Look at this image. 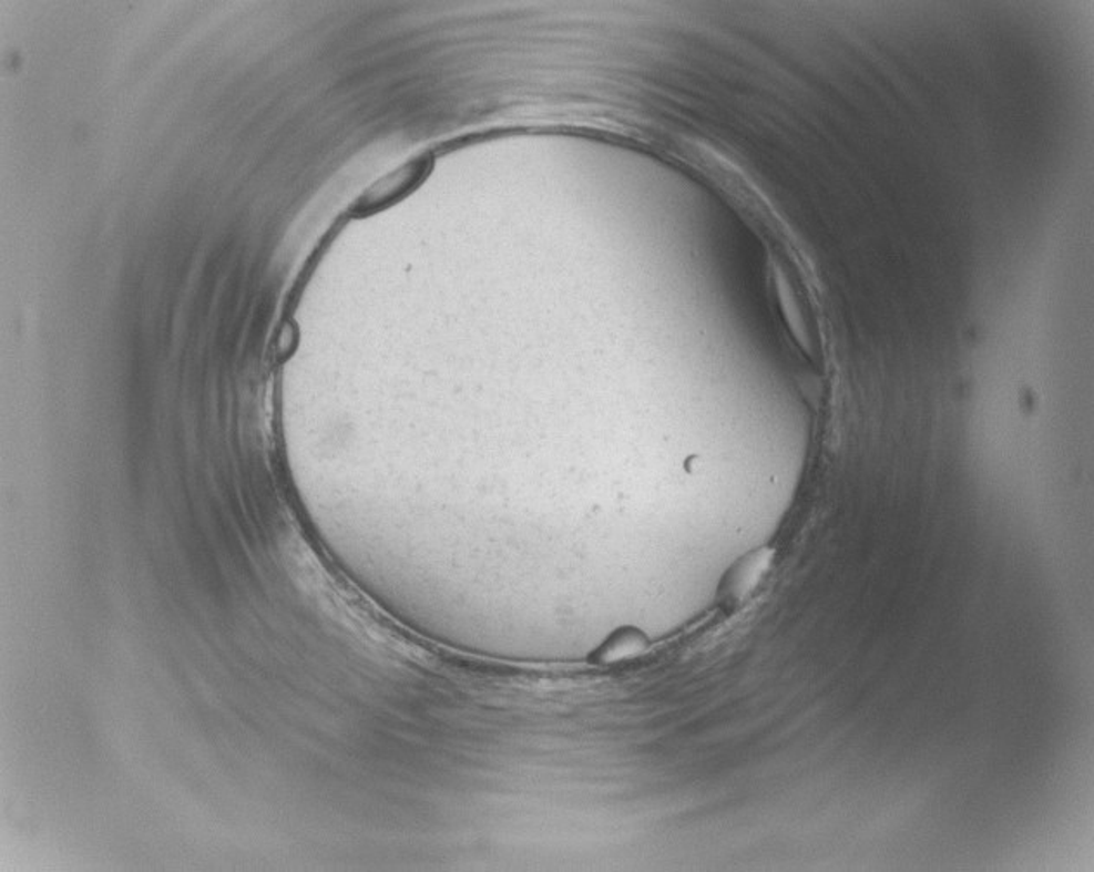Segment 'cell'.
<instances>
[{"label": "cell", "mask_w": 1094, "mask_h": 872, "mask_svg": "<svg viewBox=\"0 0 1094 872\" xmlns=\"http://www.w3.org/2000/svg\"><path fill=\"white\" fill-rule=\"evenodd\" d=\"M770 561L773 553L769 548H760L748 554L745 560L738 561L735 568L724 578L723 593L726 594L727 599L735 603L745 599L763 581L769 570Z\"/></svg>", "instance_id": "6da1fadb"}]
</instances>
